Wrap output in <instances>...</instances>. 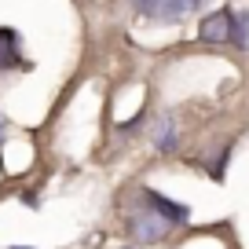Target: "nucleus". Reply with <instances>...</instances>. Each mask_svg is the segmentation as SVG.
Segmentation results:
<instances>
[{
	"mask_svg": "<svg viewBox=\"0 0 249 249\" xmlns=\"http://www.w3.org/2000/svg\"><path fill=\"white\" fill-rule=\"evenodd\" d=\"M128 4H132L136 15L150 18V22H183L205 0H128Z\"/></svg>",
	"mask_w": 249,
	"mask_h": 249,
	"instance_id": "1",
	"label": "nucleus"
},
{
	"mask_svg": "<svg viewBox=\"0 0 249 249\" xmlns=\"http://www.w3.org/2000/svg\"><path fill=\"white\" fill-rule=\"evenodd\" d=\"M198 40L205 44H238V11L216 8L198 22Z\"/></svg>",
	"mask_w": 249,
	"mask_h": 249,
	"instance_id": "2",
	"label": "nucleus"
},
{
	"mask_svg": "<svg viewBox=\"0 0 249 249\" xmlns=\"http://www.w3.org/2000/svg\"><path fill=\"white\" fill-rule=\"evenodd\" d=\"M132 234H136V242H161L169 234V220H161L154 209H143L132 220Z\"/></svg>",
	"mask_w": 249,
	"mask_h": 249,
	"instance_id": "3",
	"label": "nucleus"
},
{
	"mask_svg": "<svg viewBox=\"0 0 249 249\" xmlns=\"http://www.w3.org/2000/svg\"><path fill=\"white\" fill-rule=\"evenodd\" d=\"M143 198H147V205L161 220H169V224H187V220H191V209H187V205H179V202H172V198L158 195V191H150V187L143 191Z\"/></svg>",
	"mask_w": 249,
	"mask_h": 249,
	"instance_id": "4",
	"label": "nucleus"
},
{
	"mask_svg": "<svg viewBox=\"0 0 249 249\" xmlns=\"http://www.w3.org/2000/svg\"><path fill=\"white\" fill-rule=\"evenodd\" d=\"M22 40H18L15 30L0 26V70H22L26 66V55H22Z\"/></svg>",
	"mask_w": 249,
	"mask_h": 249,
	"instance_id": "5",
	"label": "nucleus"
},
{
	"mask_svg": "<svg viewBox=\"0 0 249 249\" xmlns=\"http://www.w3.org/2000/svg\"><path fill=\"white\" fill-rule=\"evenodd\" d=\"M158 150H161V154H169V150H176V121H172V117H165L161 124H158Z\"/></svg>",
	"mask_w": 249,
	"mask_h": 249,
	"instance_id": "6",
	"label": "nucleus"
},
{
	"mask_svg": "<svg viewBox=\"0 0 249 249\" xmlns=\"http://www.w3.org/2000/svg\"><path fill=\"white\" fill-rule=\"evenodd\" d=\"M238 48H249V11H238Z\"/></svg>",
	"mask_w": 249,
	"mask_h": 249,
	"instance_id": "7",
	"label": "nucleus"
},
{
	"mask_svg": "<svg viewBox=\"0 0 249 249\" xmlns=\"http://www.w3.org/2000/svg\"><path fill=\"white\" fill-rule=\"evenodd\" d=\"M11 249H22V246H11Z\"/></svg>",
	"mask_w": 249,
	"mask_h": 249,
	"instance_id": "8",
	"label": "nucleus"
},
{
	"mask_svg": "<svg viewBox=\"0 0 249 249\" xmlns=\"http://www.w3.org/2000/svg\"><path fill=\"white\" fill-rule=\"evenodd\" d=\"M124 249H136V246H124Z\"/></svg>",
	"mask_w": 249,
	"mask_h": 249,
	"instance_id": "9",
	"label": "nucleus"
}]
</instances>
